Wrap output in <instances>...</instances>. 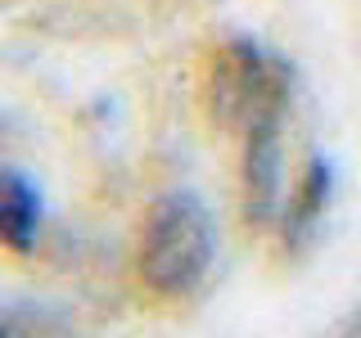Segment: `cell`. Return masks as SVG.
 <instances>
[{"instance_id":"6da1fadb","label":"cell","mask_w":361,"mask_h":338,"mask_svg":"<svg viewBox=\"0 0 361 338\" xmlns=\"http://www.w3.org/2000/svg\"><path fill=\"white\" fill-rule=\"evenodd\" d=\"M212 248H217V234H212V212L203 208V199L190 189H172L145 217L140 275L163 298H185L208 275Z\"/></svg>"},{"instance_id":"7a4b0ae2","label":"cell","mask_w":361,"mask_h":338,"mask_svg":"<svg viewBox=\"0 0 361 338\" xmlns=\"http://www.w3.org/2000/svg\"><path fill=\"white\" fill-rule=\"evenodd\" d=\"M289 63L257 41H226L208 73V108L221 127L244 135L253 122L280 118L289 108Z\"/></svg>"},{"instance_id":"3957f363","label":"cell","mask_w":361,"mask_h":338,"mask_svg":"<svg viewBox=\"0 0 361 338\" xmlns=\"http://www.w3.org/2000/svg\"><path fill=\"white\" fill-rule=\"evenodd\" d=\"M280 118H262L244 131V212L253 225H267L280 208Z\"/></svg>"},{"instance_id":"277c9868","label":"cell","mask_w":361,"mask_h":338,"mask_svg":"<svg viewBox=\"0 0 361 338\" xmlns=\"http://www.w3.org/2000/svg\"><path fill=\"white\" fill-rule=\"evenodd\" d=\"M41 234V194L23 172L0 167V244L9 253H32Z\"/></svg>"},{"instance_id":"5b68a950","label":"cell","mask_w":361,"mask_h":338,"mask_svg":"<svg viewBox=\"0 0 361 338\" xmlns=\"http://www.w3.org/2000/svg\"><path fill=\"white\" fill-rule=\"evenodd\" d=\"M330 199H334V172H330V163H325L321 154H312L307 172L298 176V189H293L289 217H285V244H289V248H298V244L316 230V221L325 217Z\"/></svg>"}]
</instances>
